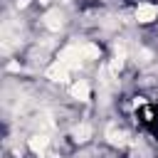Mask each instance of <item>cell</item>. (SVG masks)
I'll list each match as a JSON object with an SVG mask.
<instances>
[{
  "mask_svg": "<svg viewBox=\"0 0 158 158\" xmlns=\"http://www.w3.org/2000/svg\"><path fill=\"white\" fill-rule=\"evenodd\" d=\"M81 47H64L62 52H59V59L57 62H62L64 67H69V69H77L79 64H81Z\"/></svg>",
  "mask_w": 158,
  "mask_h": 158,
  "instance_id": "obj_1",
  "label": "cell"
},
{
  "mask_svg": "<svg viewBox=\"0 0 158 158\" xmlns=\"http://www.w3.org/2000/svg\"><path fill=\"white\" fill-rule=\"evenodd\" d=\"M158 17V7L156 5H151V2H143V5H138V10H136V20L138 22H153Z\"/></svg>",
  "mask_w": 158,
  "mask_h": 158,
  "instance_id": "obj_2",
  "label": "cell"
},
{
  "mask_svg": "<svg viewBox=\"0 0 158 158\" xmlns=\"http://www.w3.org/2000/svg\"><path fill=\"white\" fill-rule=\"evenodd\" d=\"M69 72H72L69 67H64L62 62H54V64L47 69V77H49L52 81H64V79L69 77Z\"/></svg>",
  "mask_w": 158,
  "mask_h": 158,
  "instance_id": "obj_3",
  "label": "cell"
},
{
  "mask_svg": "<svg viewBox=\"0 0 158 158\" xmlns=\"http://www.w3.org/2000/svg\"><path fill=\"white\" fill-rule=\"evenodd\" d=\"M72 96L79 99V101H86V99H89V84H86L84 79H79V81L72 86Z\"/></svg>",
  "mask_w": 158,
  "mask_h": 158,
  "instance_id": "obj_4",
  "label": "cell"
},
{
  "mask_svg": "<svg viewBox=\"0 0 158 158\" xmlns=\"http://www.w3.org/2000/svg\"><path fill=\"white\" fill-rule=\"evenodd\" d=\"M30 148H32L35 153L42 156L44 148H47V138H44V136H32V138H30Z\"/></svg>",
  "mask_w": 158,
  "mask_h": 158,
  "instance_id": "obj_5",
  "label": "cell"
},
{
  "mask_svg": "<svg viewBox=\"0 0 158 158\" xmlns=\"http://www.w3.org/2000/svg\"><path fill=\"white\" fill-rule=\"evenodd\" d=\"M44 25H47L49 30H59V27H62V15H59V12H47Z\"/></svg>",
  "mask_w": 158,
  "mask_h": 158,
  "instance_id": "obj_6",
  "label": "cell"
},
{
  "mask_svg": "<svg viewBox=\"0 0 158 158\" xmlns=\"http://www.w3.org/2000/svg\"><path fill=\"white\" fill-rule=\"evenodd\" d=\"M74 136H77V141H79V143H84V141H89V136H91V128H89L86 123H81V126L74 131Z\"/></svg>",
  "mask_w": 158,
  "mask_h": 158,
  "instance_id": "obj_7",
  "label": "cell"
},
{
  "mask_svg": "<svg viewBox=\"0 0 158 158\" xmlns=\"http://www.w3.org/2000/svg\"><path fill=\"white\" fill-rule=\"evenodd\" d=\"M81 57H84V59H96V57H99V47L84 44V47H81Z\"/></svg>",
  "mask_w": 158,
  "mask_h": 158,
  "instance_id": "obj_8",
  "label": "cell"
},
{
  "mask_svg": "<svg viewBox=\"0 0 158 158\" xmlns=\"http://www.w3.org/2000/svg\"><path fill=\"white\" fill-rule=\"evenodd\" d=\"M121 67H123V49H118L116 57H114V62H111V69H114V72H118Z\"/></svg>",
  "mask_w": 158,
  "mask_h": 158,
  "instance_id": "obj_9",
  "label": "cell"
}]
</instances>
